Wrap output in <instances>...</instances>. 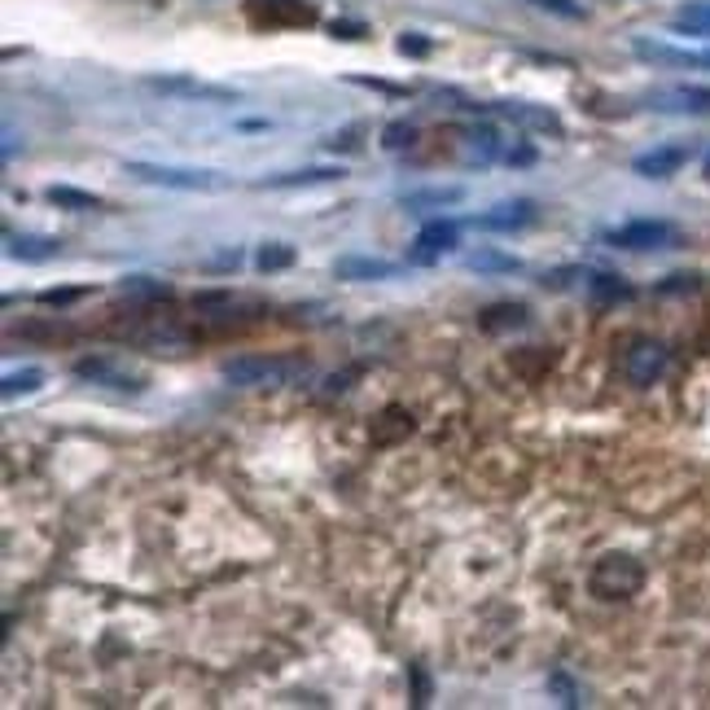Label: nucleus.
<instances>
[{
	"label": "nucleus",
	"instance_id": "1",
	"mask_svg": "<svg viewBox=\"0 0 710 710\" xmlns=\"http://www.w3.org/2000/svg\"><path fill=\"white\" fill-rule=\"evenodd\" d=\"M307 378V360H285V355H241L224 365V382L233 387H289Z\"/></svg>",
	"mask_w": 710,
	"mask_h": 710
},
{
	"label": "nucleus",
	"instance_id": "2",
	"mask_svg": "<svg viewBox=\"0 0 710 710\" xmlns=\"http://www.w3.org/2000/svg\"><path fill=\"white\" fill-rule=\"evenodd\" d=\"M588 588L601 601H627V596H636L644 588V566L636 557H627V553H610V557H601L592 566Z\"/></svg>",
	"mask_w": 710,
	"mask_h": 710
},
{
	"label": "nucleus",
	"instance_id": "3",
	"mask_svg": "<svg viewBox=\"0 0 710 710\" xmlns=\"http://www.w3.org/2000/svg\"><path fill=\"white\" fill-rule=\"evenodd\" d=\"M128 176H137V180H145V185H163V189H189V193H211V189H224V185H228L220 171L158 167V163H128Z\"/></svg>",
	"mask_w": 710,
	"mask_h": 710
},
{
	"label": "nucleus",
	"instance_id": "4",
	"mask_svg": "<svg viewBox=\"0 0 710 710\" xmlns=\"http://www.w3.org/2000/svg\"><path fill=\"white\" fill-rule=\"evenodd\" d=\"M666 365H671V355H666V346L653 342V338H636V342L623 351V378H627L631 387H653V382L666 374Z\"/></svg>",
	"mask_w": 710,
	"mask_h": 710
},
{
	"label": "nucleus",
	"instance_id": "5",
	"mask_svg": "<svg viewBox=\"0 0 710 710\" xmlns=\"http://www.w3.org/2000/svg\"><path fill=\"white\" fill-rule=\"evenodd\" d=\"M610 246H618V250H666V246H675V228L662 220H636V224L614 228Z\"/></svg>",
	"mask_w": 710,
	"mask_h": 710
},
{
	"label": "nucleus",
	"instance_id": "6",
	"mask_svg": "<svg viewBox=\"0 0 710 710\" xmlns=\"http://www.w3.org/2000/svg\"><path fill=\"white\" fill-rule=\"evenodd\" d=\"M246 14L255 27H307V23H316L311 5H303V0H250Z\"/></svg>",
	"mask_w": 710,
	"mask_h": 710
},
{
	"label": "nucleus",
	"instance_id": "7",
	"mask_svg": "<svg viewBox=\"0 0 710 710\" xmlns=\"http://www.w3.org/2000/svg\"><path fill=\"white\" fill-rule=\"evenodd\" d=\"M457 246V224H443V220H430L422 233H417V241H413V250H409V263H435V259H443L448 250Z\"/></svg>",
	"mask_w": 710,
	"mask_h": 710
},
{
	"label": "nucleus",
	"instance_id": "8",
	"mask_svg": "<svg viewBox=\"0 0 710 710\" xmlns=\"http://www.w3.org/2000/svg\"><path fill=\"white\" fill-rule=\"evenodd\" d=\"M75 374H80L84 382H93V387H110V391H128V395H137V391H141V378H132L128 369H119L115 360H106V355H93V360H80V365H75Z\"/></svg>",
	"mask_w": 710,
	"mask_h": 710
},
{
	"label": "nucleus",
	"instance_id": "9",
	"mask_svg": "<svg viewBox=\"0 0 710 710\" xmlns=\"http://www.w3.org/2000/svg\"><path fill=\"white\" fill-rule=\"evenodd\" d=\"M535 224V202H500L492 206L487 215H474V228H487V233H513V228H526Z\"/></svg>",
	"mask_w": 710,
	"mask_h": 710
},
{
	"label": "nucleus",
	"instance_id": "10",
	"mask_svg": "<svg viewBox=\"0 0 710 710\" xmlns=\"http://www.w3.org/2000/svg\"><path fill=\"white\" fill-rule=\"evenodd\" d=\"M333 276L338 281H391V276H400V263L369 259V255H346V259L333 263Z\"/></svg>",
	"mask_w": 710,
	"mask_h": 710
},
{
	"label": "nucleus",
	"instance_id": "11",
	"mask_svg": "<svg viewBox=\"0 0 710 710\" xmlns=\"http://www.w3.org/2000/svg\"><path fill=\"white\" fill-rule=\"evenodd\" d=\"M684 150L679 145H666V150H653V154H640L631 167H636V176H644V180H666V176H675L679 167H684Z\"/></svg>",
	"mask_w": 710,
	"mask_h": 710
},
{
	"label": "nucleus",
	"instance_id": "12",
	"mask_svg": "<svg viewBox=\"0 0 710 710\" xmlns=\"http://www.w3.org/2000/svg\"><path fill=\"white\" fill-rule=\"evenodd\" d=\"M409 435H413V413H409V409L391 404V409L378 413V422H374V443H378V448H391V443H400V439H409Z\"/></svg>",
	"mask_w": 710,
	"mask_h": 710
},
{
	"label": "nucleus",
	"instance_id": "13",
	"mask_svg": "<svg viewBox=\"0 0 710 710\" xmlns=\"http://www.w3.org/2000/svg\"><path fill=\"white\" fill-rule=\"evenodd\" d=\"M465 198L461 185H443V189H422V193H404V211H443V206H457Z\"/></svg>",
	"mask_w": 710,
	"mask_h": 710
},
{
	"label": "nucleus",
	"instance_id": "14",
	"mask_svg": "<svg viewBox=\"0 0 710 710\" xmlns=\"http://www.w3.org/2000/svg\"><path fill=\"white\" fill-rule=\"evenodd\" d=\"M329 180H342V167H303V171L268 176L263 189H298V185H329Z\"/></svg>",
	"mask_w": 710,
	"mask_h": 710
},
{
	"label": "nucleus",
	"instance_id": "15",
	"mask_svg": "<svg viewBox=\"0 0 710 710\" xmlns=\"http://www.w3.org/2000/svg\"><path fill=\"white\" fill-rule=\"evenodd\" d=\"M10 241V255L14 259H27V263H40V259H54L58 250H62V241L58 237H5Z\"/></svg>",
	"mask_w": 710,
	"mask_h": 710
},
{
	"label": "nucleus",
	"instance_id": "16",
	"mask_svg": "<svg viewBox=\"0 0 710 710\" xmlns=\"http://www.w3.org/2000/svg\"><path fill=\"white\" fill-rule=\"evenodd\" d=\"M478 324H483L487 333L522 329V324H526V307H522V303H496V307H487V311L478 316Z\"/></svg>",
	"mask_w": 710,
	"mask_h": 710
},
{
	"label": "nucleus",
	"instance_id": "17",
	"mask_svg": "<svg viewBox=\"0 0 710 710\" xmlns=\"http://www.w3.org/2000/svg\"><path fill=\"white\" fill-rule=\"evenodd\" d=\"M636 54L649 58V62H666V67H706L710 71V54H675V49L649 45V40H636Z\"/></svg>",
	"mask_w": 710,
	"mask_h": 710
},
{
	"label": "nucleus",
	"instance_id": "18",
	"mask_svg": "<svg viewBox=\"0 0 710 710\" xmlns=\"http://www.w3.org/2000/svg\"><path fill=\"white\" fill-rule=\"evenodd\" d=\"M679 36H710V0H688L671 23Z\"/></svg>",
	"mask_w": 710,
	"mask_h": 710
},
{
	"label": "nucleus",
	"instance_id": "19",
	"mask_svg": "<svg viewBox=\"0 0 710 710\" xmlns=\"http://www.w3.org/2000/svg\"><path fill=\"white\" fill-rule=\"evenodd\" d=\"M500 115H509V119H518V123H531V128H540V132H553V137H561V123H557V115H548V110H531V106H522V102H500L496 106Z\"/></svg>",
	"mask_w": 710,
	"mask_h": 710
},
{
	"label": "nucleus",
	"instance_id": "20",
	"mask_svg": "<svg viewBox=\"0 0 710 710\" xmlns=\"http://www.w3.org/2000/svg\"><path fill=\"white\" fill-rule=\"evenodd\" d=\"M658 102L662 110H710V88H671Z\"/></svg>",
	"mask_w": 710,
	"mask_h": 710
},
{
	"label": "nucleus",
	"instance_id": "21",
	"mask_svg": "<svg viewBox=\"0 0 710 710\" xmlns=\"http://www.w3.org/2000/svg\"><path fill=\"white\" fill-rule=\"evenodd\" d=\"M465 268H474V272H522V263L513 255H500V250H474V255H465Z\"/></svg>",
	"mask_w": 710,
	"mask_h": 710
},
{
	"label": "nucleus",
	"instance_id": "22",
	"mask_svg": "<svg viewBox=\"0 0 710 710\" xmlns=\"http://www.w3.org/2000/svg\"><path fill=\"white\" fill-rule=\"evenodd\" d=\"M49 202L54 206H67V211H102V198L80 193V189H67V185H54L49 189Z\"/></svg>",
	"mask_w": 710,
	"mask_h": 710
},
{
	"label": "nucleus",
	"instance_id": "23",
	"mask_svg": "<svg viewBox=\"0 0 710 710\" xmlns=\"http://www.w3.org/2000/svg\"><path fill=\"white\" fill-rule=\"evenodd\" d=\"M40 382H45L40 369H23V374H5V387L0 391H5V400H19V395H32Z\"/></svg>",
	"mask_w": 710,
	"mask_h": 710
},
{
	"label": "nucleus",
	"instance_id": "24",
	"mask_svg": "<svg viewBox=\"0 0 710 710\" xmlns=\"http://www.w3.org/2000/svg\"><path fill=\"white\" fill-rule=\"evenodd\" d=\"M255 263H259L263 272H281V268L294 263V250H289V246H263V250L255 255Z\"/></svg>",
	"mask_w": 710,
	"mask_h": 710
},
{
	"label": "nucleus",
	"instance_id": "25",
	"mask_svg": "<svg viewBox=\"0 0 710 710\" xmlns=\"http://www.w3.org/2000/svg\"><path fill=\"white\" fill-rule=\"evenodd\" d=\"M588 289H592V298H631V285H623L618 276H592L588 281Z\"/></svg>",
	"mask_w": 710,
	"mask_h": 710
},
{
	"label": "nucleus",
	"instance_id": "26",
	"mask_svg": "<svg viewBox=\"0 0 710 710\" xmlns=\"http://www.w3.org/2000/svg\"><path fill=\"white\" fill-rule=\"evenodd\" d=\"M119 289H123V294H132V298H158V294H167V285H163V281H154V276H128Z\"/></svg>",
	"mask_w": 710,
	"mask_h": 710
},
{
	"label": "nucleus",
	"instance_id": "27",
	"mask_svg": "<svg viewBox=\"0 0 710 710\" xmlns=\"http://www.w3.org/2000/svg\"><path fill=\"white\" fill-rule=\"evenodd\" d=\"M548 688H553V693L561 697V706H579V688H575V684H570V679H566L561 671H557V675L548 679Z\"/></svg>",
	"mask_w": 710,
	"mask_h": 710
},
{
	"label": "nucleus",
	"instance_id": "28",
	"mask_svg": "<svg viewBox=\"0 0 710 710\" xmlns=\"http://www.w3.org/2000/svg\"><path fill=\"white\" fill-rule=\"evenodd\" d=\"M84 294H88V289H45L40 303H45V307H67V303H75V298H84Z\"/></svg>",
	"mask_w": 710,
	"mask_h": 710
},
{
	"label": "nucleus",
	"instance_id": "29",
	"mask_svg": "<svg viewBox=\"0 0 710 710\" xmlns=\"http://www.w3.org/2000/svg\"><path fill=\"white\" fill-rule=\"evenodd\" d=\"M531 5H540V10H553V14H561V19H579L583 10L575 5V0H531Z\"/></svg>",
	"mask_w": 710,
	"mask_h": 710
},
{
	"label": "nucleus",
	"instance_id": "30",
	"mask_svg": "<svg viewBox=\"0 0 710 710\" xmlns=\"http://www.w3.org/2000/svg\"><path fill=\"white\" fill-rule=\"evenodd\" d=\"M404 145H413V128H404V123L387 128V150H404Z\"/></svg>",
	"mask_w": 710,
	"mask_h": 710
},
{
	"label": "nucleus",
	"instance_id": "31",
	"mask_svg": "<svg viewBox=\"0 0 710 710\" xmlns=\"http://www.w3.org/2000/svg\"><path fill=\"white\" fill-rule=\"evenodd\" d=\"M575 276H583V272H579V268H561V272H548V276H544V285H548V289H566Z\"/></svg>",
	"mask_w": 710,
	"mask_h": 710
},
{
	"label": "nucleus",
	"instance_id": "32",
	"mask_svg": "<svg viewBox=\"0 0 710 710\" xmlns=\"http://www.w3.org/2000/svg\"><path fill=\"white\" fill-rule=\"evenodd\" d=\"M333 36H342V40H360L365 27H355V23H333Z\"/></svg>",
	"mask_w": 710,
	"mask_h": 710
},
{
	"label": "nucleus",
	"instance_id": "33",
	"mask_svg": "<svg viewBox=\"0 0 710 710\" xmlns=\"http://www.w3.org/2000/svg\"><path fill=\"white\" fill-rule=\"evenodd\" d=\"M400 54H426V40H413V36H404V40H400Z\"/></svg>",
	"mask_w": 710,
	"mask_h": 710
},
{
	"label": "nucleus",
	"instance_id": "34",
	"mask_svg": "<svg viewBox=\"0 0 710 710\" xmlns=\"http://www.w3.org/2000/svg\"><path fill=\"white\" fill-rule=\"evenodd\" d=\"M706 180H710V158H706Z\"/></svg>",
	"mask_w": 710,
	"mask_h": 710
}]
</instances>
